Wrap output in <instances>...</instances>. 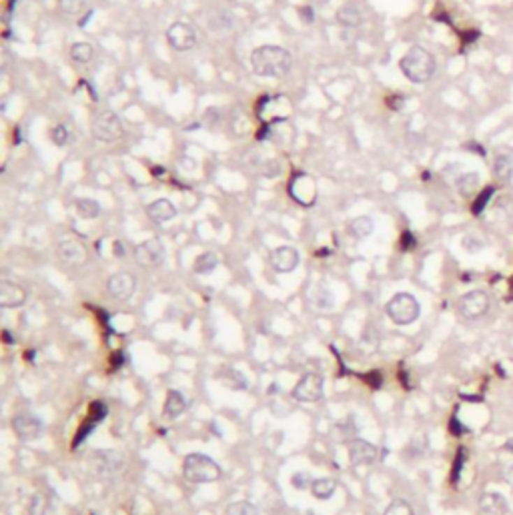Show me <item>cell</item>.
I'll use <instances>...</instances> for the list:
<instances>
[{
    "label": "cell",
    "mask_w": 513,
    "mask_h": 515,
    "mask_svg": "<svg viewBox=\"0 0 513 515\" xmlns=\"http://www.w3.org/2000/svg\"><path fill=\"white\" fill-rule=\"evenodd\" d=\"M293 57L281 46H259L251 55V68L256 76L263 78H281L291 71Z\"/></svg>",
    "instance_id": "obj_1"
},
{
    "label": "cell",
    "mask_w": 513,
    "mask_h": 515,
    "mask_svg": "<svg viewBox=\"0 0 513 515\" xmlns=\"http://www.w3.org/2000/svg\"><path fill=\"white\" fill-rule=\"evenodd\" d=\"M399 68L407 76V80L423 85V82H429L435 75V59L429 50H425L421 46H411L401 57Z\"/></svg>",
    "instance_id": "obj_2"
},
{
    "label": "cell",
    "mask_w": 513,
    "mask_h": 515,
    "mask_svg": "<svg viewBox=\"0 0 513 515\" xmlns=\"http://www.w3.org/2000/svg\"><path fill=\"white\" fill-rule=\"evenodd\" d=\"M182 473L191 484H212L221 477V467L212 461L209 455L191 454L187 455Z\"/></svg>",
    "instance_id": "obj_3"
},
{
    "label": "cell",
    "mask_w": 513,
    "mask_h": 515,
    "mask_svg": "<svg viewBox=\"0 0 513 515\" xmlns=\"http://www.w3.org/2000/svg\"><path fill=\"white\" fill-rule=\"evenodd\" d=\"M385 313L395 325H411L421 315V305L409 293H397L385 307Z\"/></svg>",
    "instance_id": "obj_4"
},
{
    "label": "cell",
    "mask_w": 513,
    "mask_h": 515,
    "mask_svg": "<svg viewBox=\"0 0 513 515\" xmlns=\"http://www.w3.org/2000/svg\"><path fill=\"white\" fill-rule=\"evenodd\" d=\"M122 122L113 110H101L92 119V135L101 143H117L122 138Z\"/></svg>",
    "instance_id": "obj_5"
},
{
    "label": "cell",
    "mask_w": 513,
    "mask_h": 515,
    "mask_svg": "<svg viewBox=\"0 0 513 515\" xmlns=\"http://www.w3.org/2000/svg\"><path fill=\"white\" fill-rule=\"evenodd\" d=\"M457 311L459 315L468 321H475L487 315L489 311V295L485 291H469L465 295H461V299L457 301Z\"/></svg>",
    "instance_id": "obj_6"
},
{
    "label": "cell",
    "mask_w": 513,
    "mask_h": 515,
    "mask_svg": "<svg viewBox=\"0 0 513 515\" xmlns=\"http://www.w3.org/2000/svg\"><path fill=\"white\" fill-rule=\"evenodd\" d=\"M323 385H325V381L319 373H307L295 385L293 399H297L301 403H315L323 397Z\"/></svg>",
    "instance_id": "obj_7"
},
{
    "label": "cell",
    "mask_w": 513,
    "mask_h": 515,
    "mask_svg": "<svg viewBox=\"0 0 513 515\" xmlns=\"http://www.w3.org/2000/svg\"><path fill=\"white\" fill-rule=\"evenodd\" d=\"M289 193H291V197L295 198L299 205H303V207H311V205L317 201V184H315V181H313L309 175L297 173V175L291 179Z\"/></svg>",
    "instance_id": "obj_8"
},
{
    "label": "cell",
    "mask_w": 513,
    "mask_h": 515,
    "mask_svg": "<svg viewBox=\"0 0 513 515\" xmlns=\"http://www.w3.org/2000/svg\"><path fill=\"white\" fill-rule=\"evenodd\" d=\"M166 41L171 48H175L177 52H187L196 45V32L187 22H175L166 31Z\"/></svg>",
    "instance_id": "obj_9"
},
{
    "label": "cell",
    "mask_w": 513,
    "mask_h": 515,
    "mask_svg": "<svg viewBox=\"0 0 513 515\" xmlns=\"http://www.w3.org/2000/svg\"><path fill=\"white\" fill-rule=\"evenodd\" d=\"M135 259L138 265L143 267H157L163 263L165 259V247L159 239H149V241L140 242L135 249Z\"/></svg>",
    "instance_id": "obj_10"
},
{
    "label": "cell",
    "mask_w": 513,
    "mask_h": 515,
    "mask_svg": "<svg viewBox=\"0 0 513 515\" xmlns=\"http://www.w3.org/2000/svg\"><path fill=\"white\" fill-rule=\"evenodd\" d=\"M15 433L22 441L38 440L43 435V421L32 413H18L13 419Z\"/></svg>",
    "instance_id": "obj_11"
},
{
    "label": "cell",
    "mask_w": 513,
    "mask_h": 515,
    "mask_svg": "<svg viewBox=\"0 0 513 515\" xmlns=\"http://www.w3.org/2000/svg\"><path fill=\"white\" fill-rule=\"evenodd\" d=\"M297 265H299V253L289 245L277 247L271 253V267L277 273H291L297 269Z\"/></svg>",
    "instance_id": "obj_12"
},
{
    "label": "cell",
    "mask_w": 513,
    "mask_h": 515,
    "mask_svg": "<svg viewBox=\"0 0 513 515\" xmlns=\"http://www.w3.org/2000/svg\"><path fill=\"white\" fill-rule=\"evenodd\" d=\"M106 289H108L110 297H115L119 301H129L135 293L136 281L131 273H117L108 279Z\"/></svg>",
    "instance_id": "obj_13"
},
{
    "label": "cell",
    "mask_w": 513,
    "mask_h": 515,
    "mask_svg": "<svg viewBox=\"0 0 513 515\" xmlns=\"http://www.w3.org/2000/svg\"><path fill=\"white\" fill-rule=\"evenodd\" d=\"M377 459V447L365 440H353L349 443V461L353 465H371Z\"/></svg>",
    "instance_id": "obj_14"
},
{
    "label": "cell",
    "mask_w": 513,
    "mask_h": 515,
    "mask_svg": "<svg viewBox=\"0 0 513 515\" xmlns=\"http://www.w3.org/2000/svg\"><path fill=\"white\" fill-rule=\"evenodd\" d=\"M59 257L68 263V265H82L87 263L89 253H87V247L76 239H64L59 242Z\"/></svg>",
    "instance_id": "obj_15"
},
{
    "label": "cell",
    "mask_w": 513,
    "mask_h": 515,
    "mask_svg": "<svg viewBox=\"0 0 513 515\" xmlns=\"http://www.w3.org/2000/svg\"><path fill=\"white\" fill-rule=\"evenodd\" d=\"M106 415V407L103 403H92L91 405V415L87 417V421L80 425V429H78V433H76L75 437V443H73V447H78L82 441H87V437L91 435L92 431L99 427V423L105 419Z\"/></svg>",
    "instance_id": "obj_16"
},
{
    "label": "cell",
    "mask_w": 513,
    "mask_h": 515,
    "mask_svg": "<svg viewBox=\"0 0 513 515\" xmlns=\"http://www.w3.org/2000/svg\"><path fill=\"white\" fill-rule=\"evenodd\" d=\"M27 301V291L16 285V283H10V281H2L0 283V307L4 309H15V307H20Z\"/></svg>",
    "instance_id": "obj_17"
},
{
    "label": "cell",
    "mask_w": 513,
    "mask_h": 515,
    "mask_svg": "<svg viewBox=\"0 0 513 515\" xmlns=\"http://www.w3.org/2000/svg\"><path fill=\"white\" fill-rule=\"evenodd\" d=\"M479 509L483 515H507L510 514V501L501 493H485L479 500Z\"/></svg>",
    "instance_id": "obj_18"
},
{
    "label": "cell",
    "mask_w": 513,
    "mask_h": 515,
    "mask_svg": "<svg viewBox=\"0 0 513 515\" xmlns=\"http://www.w3.org/2000/svg\"><path fill=\"white\" fill-rule=\"evenodd\" d=\"M147 215H149V219H151L152 223L163 225V223H168L171 219H175L177 209H175V205L168 198H157V201H152L151 205H149Z\"/></svg>",
    "instance_id": "obj_19"
},
{
    "label": "cell",
    "mask_w": 513,
    "mask_h": 515,
    "mask_svg": "<svg viewBox=\"0 0 513 515\" xmlns=\"http://www.w3.org/2000/svg\"><path fill=\"white\" fill-rule=\"evenodd\" d=\"M187 409V401H185V397H182L179 391H175V389H171L168 393H166V401H165V415L166 417H179L182 415Z\"/></svg>",
    "instance_id": "obj_20"
},
{
    "label": "cell",
    "mask_w": 513,
    "mask_h": 515,
    "mask_svg": "<svg viewBox=\"0 0 513 515\" xmlns=\"http://www.w3.org/2000/svg\"><path fill=\"white\" fill-rule=\"evenodd\" d=\"M373 229H375V223L371 217H357L349 223V233L355 239H367L373 233Z\"/></svg>",
    "instance_id": "obj_21"
},
{
    "label": "cell",
    "mask_w": 513,
    "mask_h": 515,
    "mask_svg": "<svg viewBox=\"0 0 513 515\" xmlns=\"http://www.w3.org/2000/svg\"><path fill=\"white\" fill-rule=\"evenodd\" d=\"M94 461H96V467L101 470V473H110V471H117L122 465V459L119 454L115 451H99L94 454Z\"/></svg>",
    "instance_id": "obj_22"
},
{
    "label": "cell",
    "mask_w": 513,
    "mask_h": 515,
    "mask_svg": "<svg viewBox=\"0 0 513 515\" xmlns=\"http://www.w3.org/2000/svg\"><path fill=\"white\" fill-rule=\"evenodd\" d=\"M477 187H479V175H477V173H461V175L455 179V189H457L459 195H463V197L473 195Z\"/></svg>",
    "instance_id": "obj_23"
},
{
    "label": "cell",
    "mask_w": 513,
    "mask_h": 515,
    "mask_svg": "<svg viewBox=\"0 0 513 515\" xmlns=\"http://www.w3.org/2000/svg\"><path fill=\"white\" fill-rule=\"evenodd\" d=\"M493 171L501 181H512L513 179V157L512 154H498L493 161Z\"/></svg>",
    "instance_id": "obj_24"
},
{
    "label": "cell",
    "mask_w": 513,
    "mask_h": 515,
    "mask_svg": "<svg viewBox=\"0 0 513 515\" xmlns=\"http://www.w3.org/2000/svg\"><path fill=\"white\" fill-rule=\"evenodd\" d=\"M217 265H219V257H217L215 253H211V251H207V253H201V255L195 259L193 269H195V273L198 275H209L217 269Z\"/></svg>",
    "instance_id": "obj_25"
},
{
    "label": "cell",
    "mask_w": 513,
    "mask_h": 515,
    "mask_svg": "<svg viewBox=\"0 0 513 515\" xmlns=\"http://www.w3.org/2000/svg\"><path fill=\"white\" fill-rule=\"evenodd\" d=\"M75 209L82 219H96L101 215V205L94 198H76Z\"/></svg>",
    "instance_id": "obj_26"
},
{
    "label": "cell",
    "mask_w": 513,
    "mask_h": 515,
    "mask_svg": "<svg viewBox=\"0 0 513 515\" xmlns=\"http://www.w3.org/2000/svg\"><path fill=\"white\" fill-rule=\"evenodd\" d=\"M311 491L317 500H329L333 498V493L337 491V484L329 479V477H321V479H315L313 485H311Z\"/></svg>",
    "instance_id": "obj_27"
},
{
    "label": "cell",
    "mask_w": 513,
    "mask_h": 515,
    "mask_svg": "<svg viewBox=\"0 0 513 515\" xmlns=\"http://www.w3.org/2000/svg\"><path fill=\"white\" fill-rule=\"evenodd\" d=\"M337 20H339V24H343L345 29H353V27H357L359 24V20H361V16H359V10L355 8V6H343L339 13H337Z\"/></svg>",
    "instance_id": "obj_28"
},
{
    "label": "cell",
    "mask_w": 513,
    "mask_h": 515,
    "mask_svg": "<svg viewBox=\"0 0 513 515\" xmlns=\"http://www.w3.org/2000/svg\"><path fill=\"white\" fill-rule=\"evenodd\" d=\"M92 55H94V50H92V46L89 45V43H75L73 48H71V57H73V61L78 62V64L91 62Z\"/></svg>",
    "instance_id": "obj_29"
},
{
    "label": "cell",
    "mask_w": 513,
    "mask_h": 515,
    "mask_svg": "<svg viewBox=\"0 0 513 515\" xmlns=\"http://www.w3.org/2000/svg\"><path fill=\"white\" fill-rule=\"evenodd\" d=\"M62 13L68 16L87 15V0H61Z\"/></svg>",
    "instance_id": "obj_30"
},
{
    "label": "cell",
    "mask_w": 513,
    "mask_h": 515,
    "mask_svg": "<svg viewBox=\"0 0 513 515\" xmlns=\"http://www.w3.org/2000/svg\"><path fill=\"white\" fill-rule=\"evenodd\" d=\"M226 515H259V509L249 501H235L226 507Z\"/></svg>",
    "instance_id": "obj_31"
},
{
    "label": "cell",
    "mask_w": 513,
    "mask_h": 515,
    "mask_svg": "<svg viewBox=\"0 0 513 515\" xmlns=\"http://www.w3.org/2000/svg\"><path fill=\"white\" fill-rule=\"evenodd\" d=\"M383 515H415V514H413V509H411V505H409L407 501L395 500L387 505V509H385V514Z\"/></svg>",
    "instance_id": "obj_32"
},
{
    "label": "cell",
    "mask_w": 513,
    "mask_h": 515,
    "mask_svg": "<svg viewBox=\"0 0 513 515\" xmlns=\"http://www.w3.org/2000/svg\"><path fill=\"white\" fill-rule=\"evenodd\" d=\"M315 305L319 309H331L333 307V295L331 291L323 285H319L317 293H315Z\"/></svg>",
    "instance_id": "obj_33"
},
{
    "label": "cell",
    "mask_w": 513,
    "mask_h": 515,
    "mask_svg": "<svg viewBox=\"0 0 513 515\" xmlns=\"http://www.w3.org/2000/svg\"><path fill=\"white\" fill-rule=\"evenodd\" d=\"M50 137H52V143H55L57 147H64V145L68 143V131H66L64 124H57V126L50 131Z\"/></svg>",
    "instance_id": "obj_34"
},
{
    "label": "cell",
    "mask_w": 513,
    "mask_h": 515,
    "mask_svg": "<svg viewBox=\"0 0 513 515\" xmlns=\"http://www.w3.org/2000/svg\"><path fill=\"white\" fill-rule=\"evenodd\" d=\"M46 498L43 493H34L31 500V515H45L46 514Z\"/></svg>",
    "instance_id": "obj_35"
},
{
    "label": "cell",
    "mask_w": 513,
    "mask_h": 515,
    "mask_svg": "<svg viewBox=\"0 0 513 515\" xmlns=\"http://www.w3.org/2000/svg\"><path fill=\"white\" fill-rule=\"evenodd\" d=\"M313 477L309 475V473H305V471H299V473H295L293 475V487H297V489H311V485H313Z\"/></svg>",
    "instance_id": "obj_36"
},
{
    "label": "cell",
    "mask_w": 513,
    "mask_h": 515,
    "mask_svg": "<svg viewBox=\"0 0 513 515\" xmlns=\"http://www.w3.org/2000/svg\"><path fill=\"white\" fill-rule=\"evenodd\" d=\"M493 195V187H487L485 191H483L482 195H479V198L475 201V207H473V212H482L483 211V207H485V203L489 201V197Z\"/></svg>",
    "instance_id": "obj_37"
},
{
    "label": "cell",
    "mask_w": 513,
    "mask_h": 515,
    "mask_svg": "<svg viewBox=\"0 0 513 515\" xmlns=\"http://www.w3.org/2000/svg\"><path fill=\"white\" fill-rule=\"evenodd\" d=\"M299 15H301L303 22H313V18H315V15H313V8H311V6H303L301 10H299Z\"/></svg>",
    "instance_id": "obj_38"
},
{
    "label": "cell",
    "mask_w": 513,
    "mask_h": 515,
    "mask_svg": "<svg viewBox=\"0 0 513 515\" xmlns=\"http://www.w3.org/2000/svg\"><path fill=\"white\" fill-rule=\"evenodd\" d=\"M503 479H505L510 485H513V463H507V465L503 467Z\"/></svg>",
    "instance_id": "obj_39"
},
{
    "label": "cell",
    "mask_w": 513,
    "mask_h": 515,
    "mask_svg": "<svg viewBox=\"0 0 513 515\" xmlns=\"http://www.w3.org/2000/svg\"><path fill=\"white\" fill-rule=\"evenodd\" d=\"M367 381H369V383H371V385H373V387L377 389L379 385H381V375H379L377 371H373V373H369V377H367Z\"/></svg>",
    "instance_id": "obj_40"
},
{
    "label": "cell",
    "mask_w": 513,
    "mask_h": 515,
    "mask_svg": "<svg viewBox=\"0 0 513 515\" xmlns=\"http://www.w3.org/2000/svg\"><path fill=\"white\" fill-rule=\"evenodd\" d=\"M92 16V10H87V15H82V18H78V27H85L89 22V18Z\"/></svg>",
    "instance_id": "obj_41"
},
{
    "label": "cell",
    "mask_w": 513,
    "mask_h": 515,
    "mask_svg": "<svg viewBox=\"0 0 513 515\" xmlns=\"http://www.w3.org/2000/svg\"><path fill=\"white\" fill-rule=\"evenodd\" d=\"M115 255L117 257H124V249H122V242H115Z\"/></svg>",
    "instance_id": "obj_42"
}]
</instances>
